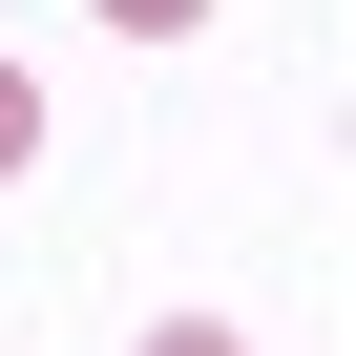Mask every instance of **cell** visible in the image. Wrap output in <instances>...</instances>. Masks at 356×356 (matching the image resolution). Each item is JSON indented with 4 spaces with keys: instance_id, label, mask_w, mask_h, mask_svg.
Masks as SVG:
<instances>
[{
    "instance_id": "2",
    "label": "cell",
    "mask_w": 356,
    "mask_h": 356,
    "mask_svg": "<svg viewBox=\"0 0 356 356\" xmlns=\"http://www.w3.org/2000/svg\"><path fill=\"white\" fill-rule=\"evenodd\" d=\"M105 22H147V42H168V22H210V0H105Z\"/></svg>"
},
{
    "instance_id": "3",
    "label": "cell",
    "mask_w": 356,
    "mask_h": 356,
    "mask_svg": "<svg viewBox=\"0 0 356 356\" xmlns=\"http://www.w3.org/2000/svg\"><path fill=\"white\" fill-rule=\"evenodd\" d=\"M147 356H231V335H210V314H168V335H147Z\"/></svg>"
},
{
    "instance_id": "1",
    "label": "cell",
    "mask_w": 356,
    "mask_h": 356,
    "mask_svg": "<svg viewBox=\"0 0 356 356\" xmlns=\"http://www.w3.org/2000/svg\"><path fill=\"white\" fill-rule=\"evenodd\" d=\"M22 147H42V84H22V63H0V168H22Z\"/></svg>"
}]
</instances>
